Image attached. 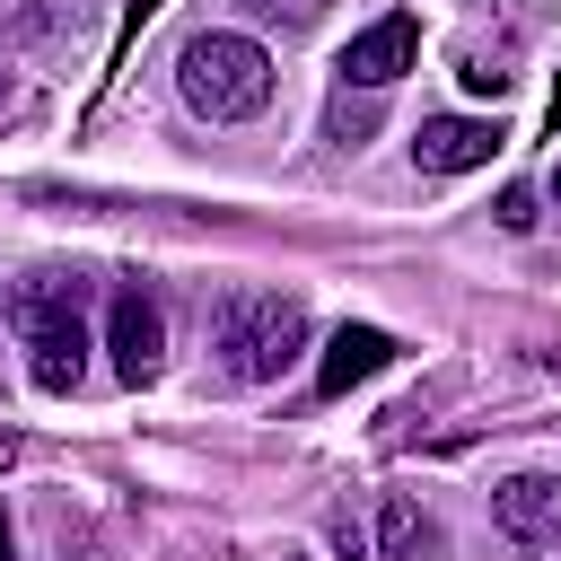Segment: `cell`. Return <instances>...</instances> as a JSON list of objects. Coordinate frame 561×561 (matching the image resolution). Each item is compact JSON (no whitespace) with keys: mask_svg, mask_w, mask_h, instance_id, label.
I'll return each instance as SVG.
<instances>
[{"mask_svg":"<svg viewBox=\"0 0 561 561\" xmlns=\"http://www.w3.org/2000/svg\"><path fill=\"white\" fill-rule=\"evenodd\" d=\"M219 368L228 377H245V386H263V377H280V368H298V351H307V307L298 298H263V289H237L228 307H219Z\"/></svg>","mask_w":561,"mask_h":561,"instance_id":"7a4b0ae2","label":"cell"},{"mask_svg":"<svg viewBox=\"0 0 561 561\" xmlns=\"http://www.w3.org/2000/svg\"><path fill=\"white\" fill-rule=\"evenodd\" d=\"M324 140H333V149H368V140H377V88H359V96L342 88V96L324 105Z\"/></svg>","mask_w":561,"mask_h":561,"instance_id":"30bf717a","label":"cell"},{"mask_svg":"<svg viewBox=\"0 0 561 561\" xmlns=\"http://www.w3.org/2000/svg\"><path fill=\"white\" fill-rule=\"evenodd\" d=\"M491 149H500V123H482V114H430L421 140H412V167L421 175H473V167H491Z\"/></svg>","mask_w":561,"mask_h":561,"instance_id":"8992f818","label":"cell"},{"mask_svg":"<svg viewBox=\"0 0 561 561\" xmlns=\"http://www.w3.org/2000/svg\"><path fill=\"white\" fill-rule=\"evenodd\" d=\"M175 88H184V105L202 123H245V114L272 105V53L254 35H237V26H202L175 53Z\"/></svg>","mask_w":561,"mask_h":561,"instance_id":"6da1fadb","label":"cell"},{"mask_svg":"<svg viewBox=\"0 0 561 561\" xmlns=\"http://www.w3.org/2000/svg\"><path fill=\"white\" fill-rule=\"evenodd\" d=\"M491 210H500V228H508V237H526V228H535V193H526V184H508Z\"/></svg>","mask_w":561,"mask_h":561,"instance_id":"8fae6325","label":"cell"},{"mask_svg":"<svg viewBox=\"0 0 561 561\" xmlns=\"http://www.w3.org/2000/svg\"><path fill=\"white\" fill-rule=\"evenodd\" d=\"M9 552H18V535H9V517H0V561H9Z\"/></svg>","mask_w":561,"mask_h":561,"instance_id":"9a60e30c","label":"cell"},{"mask_svg":"<svg viewBox=\"0 0 561 561\" xmlns=\"http://www.w3.org/2000/svg\"><path fill=\"white\" fill-rule=\"evenodd\" d=\"M491 526L508 543H561V473H543V465L500 473L491 482Z\"/></svg>","mask_w":561,"mask_h":561,"instance_id":"5b68a950","label":"cell"},{"mask_svg":"<svg viewBox=\"0 0 561 561\" xmlns=\"http://www.w3.org/2000/svg\"><path fill=\"white\" fill-rule=\"evenodd\" d=\"M105 351H114V377H123V386H149V377H158L167 324H158V307H149L140 289H114V307H105Z\"/></svg>","mask_w":561,"mask_h":561,"instance_id":"52a82bcc","label":"cell"},{"mask_svg":"<svg viewBox=\"0 0 561 561\" xmlns=\"http://www.w3.org/2000/svg\"><path fill=\"white\" fill-rule=\"evenodd\" d=\"M386 359H394V342H386L377 324H342V333L324 342V359H316V386H324V394H351V386L377 377Z\"/></svg>","mask_w":561,"mask_h":561,"instance_id":"9c48e42d","label":"cell"},{"mask_svg":"<svg viewBox=\"0 0 561 561\" xmlns=\"http://www.w3.org/2000/svg\"><path fill=\"white\" fill-rule=\"evenodd\" d=\"M245 18H280V26H307L316 18V0H237Z\"/></svg>","mask_w":561,"mask_h":561,"instance_id":"7c38bea8","label":"cell"},{"mask_svg":"<svg viewBox=\"0 0 561 561\" xmlns=\"http://www.w3.org/2000/svg\"><path fill=\"white\" fill-rule=\"evenodd\" d=\"M18 456H26V438H18V430H0V473H9Z\"/></svg>","mask_w":561,"mask_h":561,"instance_id":"5bb4252c","label":"cell"},{"mask_svg":"<svg viewBox=\"0 0 561 561\" xmlns=\"http://www.w3.org/2000/svg\"><path fill=\"white\" fill-rule=\"evenodd\" d=\"M9 324H18L26 351H35V386H44V394H70L79 368H88L79 289H70V280H18V289H9Z\"/></svg>","mask_w":561,"mask_h":561,"instance_id":"3957f363","label":"cell"},{"mask_svg":"<svg viewBox=\"0 0 561 561\" xmlns=\"http://www.w3.org/2000/svg\"><path fill=\"white\" fill-rule=\"evenodd\" d=\"M412 61H421V18H412V9H386L377 26H359V35L342 44L333 70H342V88H394Z\"/></svg>","mask_w":561,"mask_h":561,"instance_id":"277c9868","label":"cell"},{"mask_svg":"<svg viewBox=\"0 0 561 561\" xmlns=\"http://www.w3.org/2000/svg\"><path fill=\"white\" fill-rule=\"evenodd\" d=\"M377 561H447V535H438V517L412 491L377 500Z\"/></svg>","mask_w":561,"mask_h":561,"instance_id":"ba28073f","label":"cell"},{"mask_svg":"<svg viewBox=\"0 0 561 561\" xmlns=\"http://www.w3.org/2000/svg\"><path fill=\"white\" fill-rule=\"evenodd\" d=\"M465 88H473V96H500L508 70H500V61H465Z\"/></svg>","mask_w":561,"mask_h":561,"instance_id":"4fadbf2b","label":"cell"},{"mask_svg":"<svg viewBox=\"0 0 561 561\" xmlns=\"http://www.w3.org/2000/svg\"><path fill=\"white\" fill-rule=\"evenodd\" d=\"M552 202H561V167H552Z\"/></svg>","mask_w":561,"mask_h":561,"instance_id":"2e32d148","label":"cell"}]
</instances>
